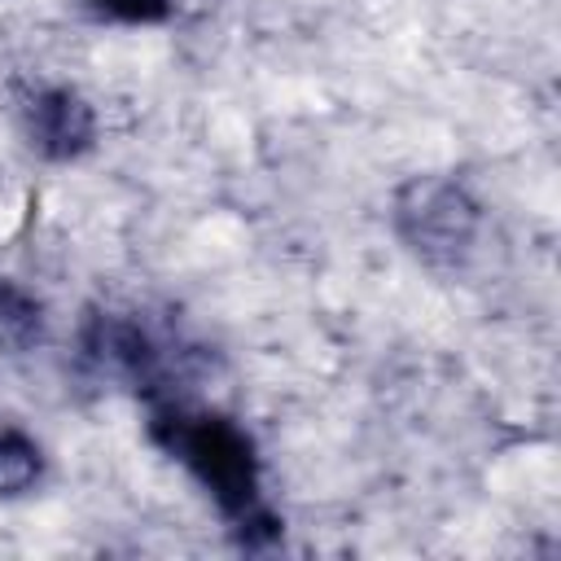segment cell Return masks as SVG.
Instances as JSON below:
<instances>
[{"label":"cell","instance_id":"6da1fadb","mask_svg":"<svg viewBox=\"0 0 561 561\" xmlns=\"http://www.w3.org/2000/svg\"><path fill=\"white\" fill-rule=\"evenodd\" d=\"M149 443L175 460L202 495L215 504V513L228 522L232 539L245 552H263L280 539V517L267 504L263 491V456L241 421H232L219 408L193 403L188 394H167L145 403Z\"/></svg>","mask_w":561,"mask_h":561},{"label":"cell","instance_id":"7a4b0ae2","mask_svg":"<svg viewBox=\"0 0 561 561\" xmlns=\"http://www.w3.org/2000/svg\"><path fill=\"white\" fill-rule=\"evenodd\" d=\"M79 373L88 381L123 386L153 403L167 394H188L184 381L202 368V346L184 342L180 329L149 320L145 311L92 307L79 324Z\"/></svg>","mask_w":561,"mask_h":561},{"label":"cell","instance_id":"3957f363","mask_svg":"<svg viewBox=\"0 0 561 561\" xmlns=\"http://www.w3.org/2000/svg\"><path fill=\"white\" fill-rule=\"evenodd\" d=\"M390 228L408 245V254L434 272H456L469 263L478 232H482V206L456 175H412L390 197Z\"/></svg>","mask_w":561,"mask_h":561},{"label":"cell","instance_id":"277c9868","mask_svg":"<svg viewBox=\"0 0 561 561\" xmlns=\"http://www.w3.org/2000/svg\"><path fill=\"white\" fill-rule=\"evenodd\" d=\"M22 136L44 162H79L96 145V110L70 83H39L18 105Z\"/></svg>","mask_w":561,"mask_h":561},{"label":"cell","instance_id":"5b68a950","mask_svg":"<svg viewBox=\"0 0 561 561\" xmlns=\"http://www.w3.org/2000/svg\"><path fill=\"white\" fill-rule=\"evenodd\" d=\"M44 333H48L44 302L26 285L0 276V351L4 355H26L44 342Z\"/></svg>","mask_w":561,"mask_h":561},{"label":"cell","instance_id":"8992f818","mask_svg":"<svg viewBox=\"0 0 561 561\" xmlns=\"http://www.w3.org/2000/svg\"><path fill=\"white\" fill-rule=\"evenodd\" d=\"M39 482H44V447L18 425H0V500L31 495Z\"/></svg>","mask_w":561,"mask_h":561},{"label":"cell","instance_id":"52a82bcc","mask_svg":"<svg viewBox=\"0 0 561 561\" xmlns=\"http://www.w3.org/2000/svg\"><path fill=\"white\" fill-rule=\"evenodd\" d=\"M96 18L123 22V26H158L175 13V0H83Z\"/></svg>","mask_w":561,"mask_h":561}]
</instances>
